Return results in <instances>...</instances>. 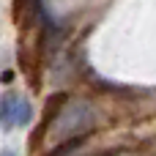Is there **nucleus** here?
<instances>
[{"label":"nucleus","instance_id":"obj_1","mask_svg":"<svg viewBox=\"0 0 156 156\" xmlns=\"http://www.w3.org/2000/svg\"><path fill=\"white\" fill-rule=\"evenodd\" d=\"M96 123H99L96 110H93L88 101H82V99H71V101L63 104L60 112L55 115L47 140H49L52 145H63V143H69V140L85 137L88 132L96 129Z\"/></svg>","mask_w":156,"mask_h":156},{"label":"nucleus","instance_id":"obj_2","mask_svg":"<svg viewBox=\"0 0 156 156\" xmlns=\"http://www.w3.org/2000/svg\"><path fill=\"white\" fill-rule=\"evenodd\" d=\"M14 104H16V93H5L0 99V129L3 132L14 129Z\"/></svg>","mask_w":156,"mask_h":156},{"label":"nucleus","instance_id":"obj_3","mask_svg":"<svg viewBox=\"0 0 156 156\" xmlns=\"http://www.w3.org/2000/svg\"><path fill=\"white\" fill-rule=\"evenodd\" d=\"M33 118V110H30V101L16 96V104H14V126H27Z\"/></svg>","mask_w":156,"mask_h":156},{"label":"nucleus","instance_id":"obj_4","mask_svg":"<svg viewBox=\"0 0 156 156\" xmlns=\"http://www.w3.org/2000/svg\"><path fill=\"white\" fill-rule=\"evenodd\" d=\"M0 156H16V154H14L11 148H5V151H0Z\"/></svg>","mask_w":156,"mask_h":156}]
</instances>
